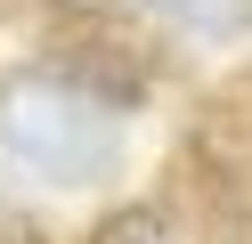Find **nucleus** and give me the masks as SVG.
Returning a JSON list of instances; mask_svg holds the SVG:
<instances>
[{"mask_svg":"<svg viewBox=\"0 0 252 244\" xmlns=\"http://www.w3.org/2000/svg\"><path fill=\"white\" fill-rule=\"evenodd\" d=\"M0 155L49 187H90L122 163V106L73 90L65 73H8L0 81Z\"/></svg>","mask_w":252,"mask_h":244,"instance_id":"f257e3e1","label":"nucleus"},{"mask_svg":"<svg viewBox=\"0 0 252 244\" xmlns=\"http://www.w3.org/2000/svg\"><path fill=\"white\" fill-rule=\"evenodd\" d=\"M163 25H179V33H195V41H228V33H244L252 25V0H147Z\"/></svg>","mask_w":252,"mask_h":244,"instance_id":"f03ea898","label":"nucleus"},{"mask_svg":"<svg viewBox=\"0 0 252 244\" xmlns=\"http://www.w3.org/2000/svg\"><path fill=\"white\" fill-rule=\"evenodd\" d=\"M90 244H187V236H179V220L155 211V204H114L98 228H90Z\"/></svg>","mask_w":252,"mask_h":244,"instance_id":"7ed1b4c3","label":"nucleus"},{"mask_svg":"<svg viewBox=\"0 0 252 244\" xmlns=\"http://www.w3.org/2000/svg\"><path fill=\"white\" fill-rule=\"evenodd\" d=\"M57 8H73V16H82V8H106V0H57Z\"/></svg>","mask_w":252,"mask_h":244,"instance_id":"20e7f679","label":"nucleus"}]
</instances>
